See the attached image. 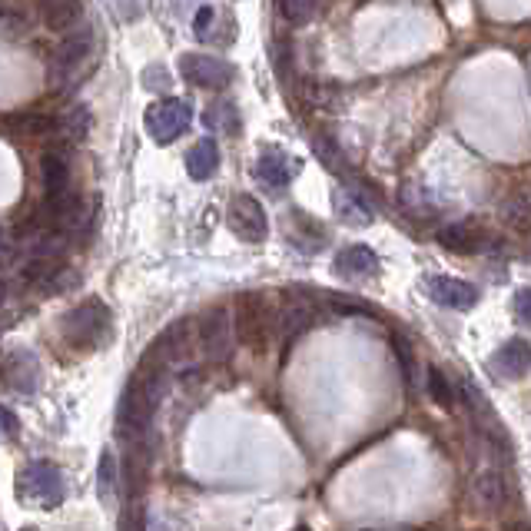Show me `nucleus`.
Returning a JSON list of instances; mask_svg holds the SVG:
<instances>
[{
    "instance_id": "nucleus-1",
    "label": "nucleus",
    "mask_w": 531,
    "mask_h": 531,
    "mask_svg": "<svg viewBox=\"0 0 531 531\" xmlns=\"http://www.w3.org/2000/svg\"><path fill=\"white\" fill-rule=\"evenodd\" d=\"M17 495L24 505L34 508H57L64 502V475L54 462H30L24 472L17 475Z\"/></svg>"
},
{
    "instance_id": "nucleus-2",
    "label": "nucleus",
    "mask_w": 531,
    "mask_h": 531,
    "mask_svg": "<svg viewBox=\"0 0 531 531\" xmlns=\"http://www.w3.org/2000/svg\"><path fill=\"white\" fill-rule=\"evenodd\" d=\"M110 332V309L100 299H87L77 309H70L60 322V336L70 346H100Z\"/></svg>"
},
{
    "instance_id": "nucleus-3",
    "label": "nucleus",
    "mask_w": 531,
    "mask_h": 531,
    "mask_svg": "<svg viewBox=\"0 0 531 531\" xmlns=\"http://www.w3.org/2000/svg\"><path fill=\"white\" fill-rule=\"evenodd\" d=\"M273 306L263 293H243L236 299V336L243 346L263 352L273 332Z\"/></svg>"
},
{
    "instance_id": "nucleus-4",
    "label": "nucleus",
    "mask_w": 531,
    "mask_h": 531,
    "mask_svg": "<svg viewBox=\"0 0 531 531\" xmlns=\"http://www.w3.org/2000/svg\"><path fill=\"white\" fill-rule=\"evenodd\" d=\"M143 123H147V133L166 147V143H173L176 137H183L186 130H190L193 123V103L190 100H180V97H163L147 107L143 113Z\"/></svg>"
},
{
    "instance_id": "nucleus-5",
    "label": "nucleus",
    "mask_w": 531,
    "mask_h": 531,
    "mask_svg": "<svg viewBox=\"0 0 531 531\" xmlns=\"http://www.w3.org/2000/svg\"><path fill=\"white\" fill-rule=\"evenodd\" d=\"M200 349L210 362H226L236 349V332H233V316L226 306L210 309L200 319Z\"/></svg>"
},
{
    "instance_id": "nucleus-6",
    "label": "nucleus",
    "mask_w": 531,
    "mask_h": 531,
    "mask_svg": "<svg viewBox=\"0 0 531 531\" xmlns=\"http://www.w3.org/2000/svg\"><path fill=\"white\" fill-rule=\"evenodd\" d=\"M226 226L233 229L243 243H263L266 233H269V220H266L263 203H259L256 196H249V193H239V196L229 200Z\"/></svg>"
},
{
    "instance_id": "nucleus-7",
    "label": "nucleus",
    "mask_w": 531,
    "mask_h": 531,
    "mask_svg": "<svg viewBox=\"0 0 531 531\" xmlns=\"http://www.w3.org/2000/svg\"><path fill=\"white\" fill-rule=\"evenodd\" d=\"M316 319H319V299L312 296V293H306L303 286L286 289L283 312H279V326H283V336L286 339L303 336L309 326H316Z\"/></svg>"
},
{
    "instance_id": "nucleus-8",
    "label": "nucleus",
    "mask_w": 531,
    "mask_h": 531,
    "mask_svg": "<svg viewBox=\"0 0 531 531\" xmlns=\"http://www.w3.org/2000/svg\"><path fill=\"white\" fill-rule=\"evenodd\" d=\"M180 74L183 80H190L193 87H206V90H223L233 83L236 70L220 57L210 54H183L180 57Z\"/></svg>"
},
{
    "instance_id": "nucleus-9",
    "label": "nucleus",
    "mask_w": 531,
    "mask_h": 531,
    "mask_svg": "<svg viewBox=\"0 0 531 531\" xmlns=\"http://www.w3.org/2000/svg\"><path fill=\"white\" fill-rule=\"evenodd\" d=\"M90 50H93V30L83 24V27H77L74 34H70L64 44L54 50V64H50V80H54V83H64L67 77H74L77 67L90 57Z\"/></svg>"
},
{
    "instance_id": "nucleus-10",
    "label": "nucleus",
    "mask_w": 531,
    "mask_h": 531,
    "mask_svg": "<svg viewBox=\"0 0 531 531\" xmlns=\"http://www.w3.org/2000/svg\"><path fill=\"white\" fill-rule=\"evenodd\" d=\"M40 385V362L34 352L14 349L4 356V389L20 392V395H34Z\"/></svg>"
},
{
    "instance_id": "nucleus-11",
    "label": "nucleus",
    "mask_w": 531,
    "mask_h": 531,
    "mask_svg": "<svg viewBox=\"0 0 531 531\" xmlns=\"http://www.w3.org/2000/svg\"><path fill=\"white\" fill-rule=\"evenodd\" d=\"M488 369H492L495 379H505V382L522 379L531 369V342H525V339L502 342V349H495L492 359H488Z\"/></svg>"
},
{
    "instance_id": "nucleus-12",
    "label": "nucleus",
    "mask_w": 531,
    "mask_h": 531,
    "mask_svg": "<svg viewBox=\"0 0 531 531\" xmlns=\"http://www.w3.org/2000/svg\"><path fill=\"white\" fill-rule=\"evenodd\" d=\"M425 293H429L432 303H439L445 309H472L478 303V289L465 279L455 276H432L425 279Z\"/></svg>"
},
{
    "instance_id": "nucleus-13",
    "label": "nucleus",
    "mask_w": 531,
    "mask_h": 531,
    "mask_svg": "<svg viewBox=\"0 0 531 531\" xmlns=\"http://www.w3.org/2000/svg\"><path fill=\"white\" fill-rule=\"evenodd\" d=\"M439 243L449 249V253H485L488 246H492V236L485 233L482 226L475 223H455V226H445L439 233Z\"/></svg>"
},
{
    "instance_id": "nucleus-14",
    "label": "nucleus",
    "mask_w": 531,
    "mask_h": 531,
    "mask_svg": "<svg viewBox=\"0 0 531 531\" xmlns=\"http://www.w3.org/2000/svg\"><path fill=\"white\" fill-rule=\"evenodd\" d=\"M299 173V160H293L289 153L283 150H276V147H266V150H259V160H256V176L263 183L269 186H286L293 176Z\"/></svg>"
},
{
    "instance_id": "nucleus-15",
    "label": "nucleus",
    "mask_w": 531,
    "mask_h": 531,
    "mask_svg": "<svg viewBox=\"0 0 531 531\" xmlns=\"http://www.w3.org/2000/svg\"><path fill=\"white\" fill-rule=\"evenodd\" d=\"M336 276L342 279H369V276H379V256L376 249L369 246H346L342 253L336 256Z\"/></svg>"
},
{
    "instance_id": "nucleus-16",
    "label": "nucleus",
    "mask_w": 531,
    "mask_h": 531,
    "mask_svg": "<svg viewBox=\"0 0 531 531\" xmlns=\"http://www.w3.org/2000/svg\"><path fill=\"white\" fill-rule=\"evenodd\" d=\"M40 176H44L47 200H60V196L74 193L70 190V160L64 150H47L40 156Z\"/></svg>"
},
{
    "instance_id": "nucleus-17",
    "label": "nucleus",
    "mask_w": 531,
    "mask_h": 531,
    "mask_svg": "<svg viewBox=\"0 0 531 531\" xmlns=\"http://www.w3.org/2000/svg\"><path fill=\"white\" fill-rule=\"evenodd\" d=\"M336 213H339V220L349 226H369L376 220V213H372V206H369V196H362L359 190H352V186L336 193Z\"/></svg>"
},
{
    "instance_id": "nucleus-18",
    "label": "nucleus",
    "mask_w": 531,
    "mask_h": 531,
    "mask_svg": "<svg viewBox=\"0 0 531 531\" xmlns=\"http://www.w3.org/2000/svg\"><path fill=\"white\" fill-rule=\"evenodd\" d=\"M190 332H193L190 322H173V326L153 342V349L160 352L166 366H173V362H183L186 359V352H190Z\"/></svg>"
},
{
    "instance_id": "nucleus-19",
    "label": "nucleus",
    "mask_w": 531,
    "mask_h": 531,
    "mask_svg": "<svg viewBox=\"0 0 531 531\" xmlns=\"http://www.w3.org/2000/svg\"><path fill=\"white\" fill-rule=\"evenodd\" d=\"M216 170H220V147H216V140L206 137L186 153V173H190L193 180H210Z\"/></svg>"
},
{
    "instance_id": "nucleus-20",
    "label": "nucleus",
    "mask_w": 531,
    "mask_h": 531,
    "mask_svg": "<svg viewBox=\"0 0 531 531\" xmlns=\"http://www.w3.org/2000/svg\"><path fill=\"white\" fill-rule=\"evenodd\" d=\"M4 127H7L10 137H14V133H24V137H40V133H54L57 120L47 117V113L14 110V113H7V117H4Z\"/></svg>"
},
{
    "instance_id": "nucleus-21",
    "label": "nucleus",
    "mask_w": 531,
    "mask_h": 531,
    "mask_svg": "<svg viewBox=\"0 0 531 531\" xmlns=\"http://www.w3.org/2000/svg\"><path fill=\"white\" fill-rule=\"evenodd\" d=\"M40 14H44V24L50 30H70V27L77 30L80 17H83V7L80 4H70V0H50V4L40 7Z\"/></svg>"
},
{
    "instance_id": "nucleus-22",
    "label": "nucleus",
    "mask_w": 531,
    "mask_h": 531,
    "mask_svg": "<svg viewBox=\"0 0 531 531\" xmlns=\"http://www.w3.org/2000/svg\"><path fill=\"white\" fill-rule=\"evenodd\" d=\"M472 492L478 498V505L492 512V508H498L505 502V478L498 472H478L475 482H472Z\"/></svg>"
},
{
    "instance_id": "nucleus-23",
    "label": "nucleus",
    "mask_w": 531,
    "mask_h": 531,
    "mask_svg": "<svg viewBox=\"0 0 531 531\" xmlns=\"http://www.w3.org/2000/svg\"><path fill=\"white\" fill-rule=\"evenodd\" d=\"M90 130V110L87 107H70L64 117L57 120V133L70 143H80Z\"/></svg>"
},
{
    "instance_id": "nucleus-24",
    "label": "nucleus",
    "mask_w": 531,
    "mask_h": 531,
    "mask_svg": "<svg viewBox=\"0 0 531 531\" xmlns=\"http://www.w3.org/2000/svg\"><path fill=\"white\" fill-rule=\"evenodd\" d=\"M498 216H502V223L512 229V233L531 236V203L528 200H508V203H502Z\"/></svg>"
},
{
    "instance_id": "nucleus-25",
    "label": "nucleus",
    "mask_w": 531,
    "mask_h": 531,
    "mask_svg": "<svg viewBox=\"0 0 531 531\" xmlns=\"http://www.w3.org/2000/svg\"><path fill=\"white\" fill-rule=\"evenodd\" d=\"M97 492H100V502H107V505L117 502V455H113L110 449L103 452V458H100Z\"/></svg>"
},
{
    "instance_id": "nucleus-26",
    "label": "nucleus",
    "mask_w": 531,
    "mask_h": 531,
    "mask_svg": "<svg viewBox=\"0 0 531 531\" xmlns=\"http://www.w3.org/2000/svg\"><path fill=\"white\" fill-rule=\"evenodd\" d=\"M312 150H316V156L329 166L332 173H339V176L346 173V160H342L339 147H336V143H332L329 137H322V133H316V137H312Z\"/></svg>"
},
{
    "instance_id": "nucleus-27",
    "label": "nucleus",
    "mask_w": 531,
    "mask_h": 531,
    "mask_svg": "<svg viewBox=\"0 0 531 531\" xmlns=\"http://www.w3.org/2000/svg\"><path fill=\"white\" fill-rule=\"evenodd\" d=\"M429 392H432V399L442 405V409H452L455 405V395H452V385H449V379H445V372L442 369H435V366H429Z\"/></svg>"
},
{
    "instance_id": "nucleus-28",
    "label": "nucleus",
    "mask_w": 531,
    "mask_h": 531,
    "mask_svg": "<svg viewBox=\"0 0 531 531\" xmlns=\"http://www.w3.org/2000/svg\"><path fill=\"white\" fill-rule=\"evenodd\" d=\"M0 20H4V34H7V37L27 34V27H30L27 10H24V7H14V4H4V7H0Z\"/></svg>"
},
{
    "instance_id": "nucleus-29",
    "label": "nucleus",
    "mask_w": 531,
    "mask_h": 531,
    "mask_svg": "<svg viewBox=\"0 0 531 531\" xmlns=\"http://www.w3.org/2000/svg\"><path fill=\"white\" fill-rule=\"evenodd\" d=\"M316 4H299V0H289V4H279V14H283L293 27H303L316 17Z\"/></svg>"
},
{
    "instance_id": "nucleus-30",
    "label": "nucleus",
    "mask_w": 531,
    "mask_h": 531,
    "mask_svg": "<svg viewBox=\"0 0 531 531\" xmlns=\"http://www.w3.org/2000/svg\"><path fill=\"white\" fill-rule=\"evenodd\" d=\"M392 352L399 356V366H402V379L405 382H415V356H412V346L405 342L402 336H392Z\"/></svg>"
},
{
    "instance_id": "nucleus-31",
    "label": "nucleus",
    "mask_w": 531,
    "mask_h": 531,
    "mask_svg": "<svg viewBox=\"0 0 531 531\" xmlns=\"http://www.w3.org/2000/svg\"><path fill=\"white\" fill-rule=\"evenodd\" d=\"M206 127H223L226 133H236V117L226 103H216L213 110H206Z\"/></svg>"
},
{
    "instance_id": "nucleus-32",
    "label": "nucleus",
    "mask_w": 531,
    "mask_h": 531,
    "mask_svg": "<svg viewBox=\"0 0 531 531\" xmlns=\"http://www.w3.org/2000/svg\"><path fill=\"white\" fill-rule=\"evenodd\" d=\"M213 20H216V7H210V4H203L200 10H196V17H193V34H196V40H210V34H213Z\"/></svg>"
},
{
    "instance_id": "nucleus-33",
    "label": "nucleus",
    "mask_w": 531,
    "mask_h": 531,
    "mask_svg": "<svg viewBox=\"0 0 531 531\" xmlns=\"http://www.w3.org/2000/svg\"><path fill=\"white\" fill-rule=\"evenodd\" d=\"M326 306L336 309V312H356V316H366V312H372L366 303H359V299H349V296H326Z\"/></svg>"
},
{
    "instance_id": "nucleus-34",
    "label": "nucleus",
    "mask_w": 531,
    "mask_h": 531,
    "mask_svg": "<svg viewBox=\"0 0 531 531\" xmlns=\"http://www.w3.org/2000/svg\"><path fill=\"white\" fill-rule=\"evenodd\" d=\"M303 97L312 103V107H329V100H332V90H326L322 83H303Z\"/></svg>"
},
{
    "instance_id": "nucleus-35",
    "label": "nucleus",
    "mask_w": 531,
    "mask_h": 531,
    "mask_svg": "<svg viewBox=\"0 0 531 531\" xmlns=\"http://www.w3.org/2000/svg\"><path fill=\"white\" fill-rule=\"evenodd\" d=\"M143 87L147 90H170V74H166L163 67H150L147 74H143Z\"/></svg>"
},
{
    "instance_id": "nucleus-36",
    "label": "nucleus",
    "mask_w": 531,
    "mask_h": 531,
    "mask_svg": "<svg viewBox=\"0 0 531 531\" xmlns=\"http://www.w3.org/2000/svg\"><path fill=\"white\" fill-rule=\"evenodd\" d=\"M515 316H518V322H522V326L531 329V286L522 289V293L515 296Z\"/></svg>"
},
{
    "instance_id": "nucleus-37",
    "label": "nucleus",
    "mask_w": 531,
    "mask_h": 531,
    "mask_svg": "<svg viewBox=\"0 0 531 531\" xmlns=\"http://www.w3.org/2000/svg\"><path fill=\"white\" fill-rule=\"evenodd\" d=\"M14 432H17V415L10 412V409H4V435L10 439V435H14Z\"/></svg>"
},
{
    "instance_id": "nucleus-38",
    "label": "nucleus",
    "mask_w": 531,
    "mask_h": 531,
    "mask_svg": "<svg viewBox=\"0 0 531 531\" xmlns=\"http://www.w3.org/2000/svg\"><path fill=\"white\" fill-rule=\"evenodd\" d=\"M512 531H531V525L528 522H518V525H512Z\"/></svg>"
},
{
    "instance_id": "nucleus-39",
    "label": "nucleus",
    "mask_w": 531,
    "mask_h": 531,
    "mask_svg": "<svg viewBox=\"0 0 531 531\" xmlns=\"http://www.w3.org/2000/svg\"><path fill=\"white\" fill-rule=\"evenodd\" d=\"M20 531H37L34 525H24V528H20Z\"/></svg>"
}]
</instances>
